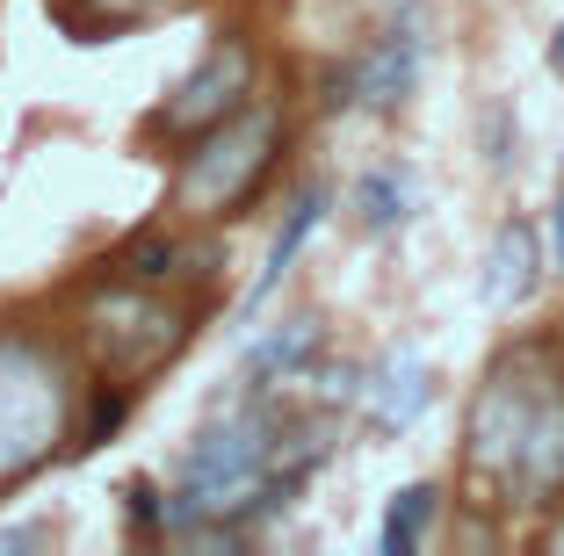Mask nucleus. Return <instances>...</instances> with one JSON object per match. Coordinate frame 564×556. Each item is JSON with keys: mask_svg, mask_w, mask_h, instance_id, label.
<instances>
[{"mask_svg": "<svg viewBox=\"0 0 564 556\" xmlns=\"http://www.w3.org/2000/svg\"><path fill=\"white\" fill-rule=\"evenodd\" d=\"M464 462L499 491V506L543 513L564 499V340H529L485 369Z\"/></svg>", "mask_w": 564, "mask_h": 556, "instance_id": "obj_1", "label": "nucleus"}, {"mask_svg": "<svg viewBox=\"0 0 564 556\" xmlns=\"http://www.w3.org/2000/svg\"><path fill=\"white\" fill-rule=\"evenodd\" d=\"M87 383L73 377L66 347L30 326H0V491L36 477L73 434V405Z\"/></svg>", "mask_w": 564, "mask_h": 556, "instance_id": "obj_2", "label": "nucleus"}, {"mask_svg": "<svg viewBox=\"0 0 564 556\" xmlns=\"http://www.w3.org/2000/svg\"><path fill=\"white\" fill-rule=\"evenodd\" d=\"M282 138H290V123H282L275 101H247V109H232L217 131L188 138L182 145V174H174V210L203 217V225H217V217H247L253 196L268 188V174H275Z\"/></svg>", "mask_w": 564, "mask_h": 556, "instance_id": "obj_3", "label": "nucleus"}, {"mask_svg": "<svg viewBox=\"0 0 564 556\" xmlns=\"http://www.w3.org/2000/svg\"><path fill=\"white\" fill-rule=\"evenodd\" d=\"M188 332H196V312L188 304H166L160 282L123 275L80 304V347L95 355L101 377H117V383H138L160 361H174L188 347Z\"/></svg>", "mask_w": 564, "mask_h": 556, "instance_id": "obj_4", "label": "nucleus"}, {"mask_svg": "<svg viewBox=\"0 0 564 556\" xmlns=\"http://www.w3.org/2000/svg\"><path fill=\"white\" fill-rule=\"evenodd\" d=\"M253 101V44L239 30H225L210 51H203L196 66L182 73V87L152 109V138H166V145H188V138L217 131L232 109H247Z\"/></svg>", "mask_w": 564, "mask_h": 556, "instance_id": "obj_5", "label": "nucleus"}, {"mask_svg": "<svg viewBox=\"0 0 564 556\" xmlns=\"http://www.w3.org/2000/svg\"><path fill=\"white\" fill-rule=\"evenodd\" d=\"M420 51H427V36H420L413 15H399L391 30L377 36V44L355 58V109H377V116H399L405 95L420 87Z\"/></svg>", "mask_w": 564, "mask_h": 556, "instance_id": "obj_6", "label": "nucleus"}, {"mask_svg": "<svg viewBox=\"0 0 564 556\" xmlns=\"http://www.w3.org/2000/svg\"><path fill=\"white\" fill-rule=\"evenodd\" d=\"M535 282H543V231L529 217H507L492 231V253H485V304L514 312V304L535 296Z\"/></svg>", "mask_w": 564, "mask_h": 556, "instance_id": "obj_7", "label": "nucleus"}, {"mask_svg": "<svg viewBox=\"0 0 564 556\" xmlns=\"http://www.w3.org/2000/svg\"><path fill=\"white\" fill-rule=\"evenodd\" d=\"M318 347H326V326H318L312 312H304V318H282L268 340L247 347V361H239V383H247V391H282V383L312 377Z\"/></svg>", "mask_w": 564, "mask_h": 556, "instance_id": "obj_8", "label": "nucleus"}, {"mask_svg": "<svg viewBox=\"0 0 564 556\" xmlns=\"http://www.w3.org/2000/svg\"><path fill=\"white\" fill-rule=\"evenodd\" d=\"M362 405H369V426H377V434H405V426L434 405V369L413 355V347L391 355V361H377V369H369Z\"/></svg>", "mask_w": 564, "mask_h": 556, "instance_id": "obj_9", "label": "nucleus"}, {"mask_svg": "<svg viewBox=\"0 0 564 556\" xmlns=\"http://www.w3.org/2000/svg\"><path fill=\"white\" fill-rule=\"evenodd\" d=\"M196 0H51V15L73 44H101V36H131L145 22H166V15H188Z\"/></svg>", "mask_w": 564, "mask_h": 556, "instance_id": "obj_10", "label": "nucleus"}, {"mask_svg": "<svg viewBox=\"0 0 564 556\" xmlns=\"http://www.w3.org/2000/svg\"><path fill=\"white\" fill-rule=\"evenodd\" d=\"M318 217H326V181H312V188H297V203H290V217H282V231L268 239V268H261V282L247 290V312H261L268 296H275V282L290 275V261L304 253V239L318 231Z\"/></svg>", "mask_w": 564, "mask_h": 556, "instance_id": "obj_11", "label": "nucleus"}, {"mask_svg": "<svg viewBox=\"0 0 564 556\" xmlns=\"http://www.w3.org/2000/svg\"><path fill=\"white\" fill-rule=\"evenodd\" d=\"M355 210H362L369 231H405V217H413V174L405 166H369L355 181Z\"/></svg>", "mask_w": 564, "mask_h": 556, "instance_id": "obj_12", "label": "nucleus"}, {"mask_svg": "<svg viewBox=\"0 0 564 556\" xmlns=\"http://www.w3.org/2000/svg\"><path fill=\"white\" fill-rule=\"evenodd\" d=\"M434 513H442V491L434 484H405L391 506H383V556H413L427 542Z\"/></svg>", "mask_w": 564, "mask_h": 556, "instance_id": "obj_13", "label": "nucleus"}, {"mask_svg": "<svg viewBox=\"0 0 564 556\" xmlns=\"http://www.w3.org/2000/svg\"><path fill=\"white\" fill-rule=\"evenodd\" d=\"M131 397H138V383H117V377L87 383V419L73 426V448H101L109 441V434L131 419Z\"/></svg>", "mask_w": 564, "mask_h": 556, "instance_id": "obj_14", "label": "nucleus"}, {"mask_svg": "<svg viewBox=\"0 0 564 556\" xmlns=\"http://www.w3.org/2000/svg\"><path fill=\"white\" fill-rule=\"evenodd\" d=\"M182 261H188V246L174 239V231H166V225L138 231V239H131V246H123V253H117V268H123V275H131V282H166V275H182Z\"/></svg>", "mask_w": 564, "mask_h": 556, "instance_id": "obj_15", "label": "nucleus"}, {"mask_svg": "<svg viewBox=\"0 0 564 556\" xmlns=\"http://www.w3.org/2000/svg\"><path fill=\"white\" fill-rule=\"evenodd\" d=\"M312 383H318V412H348V405H362V391H369V369L362 361H312Z\"/></svg>", "mask_w": 564, "mask_h": 556, "instance_id": "obj_16", "label": "nucleus"}, {"mask_svg": "<svg viewBox=\"0 0 564 556\" xmlns=\"http://www.w3.org/2000/svg\"><path fill=\"white\" fill-rule=\"evenodd\" d=\"M123 506H131V527H138V535H166V491L152 484V477H131Z\"/></svg>", "mask_w": 564, "mask_h": 556, "instance_id": "obj_17", "label": "nucleus"}, {"mask_svg": "<svg viewBox=\"0 0 564 556\" xmlns=\"http://www.w3.org/2000/svg\"><path fill=\"white\" fill-rule=\"evenodd\" d=\"M507 123H514L507 109H492V116H485V160H492L499 174H507V160H514V152H507Z\"/></svg>", "mask_w": 564, "mask_h": 556, "instance_id": "obj_18", "label": "nucleus"}, {"mask_svg": "<svg viewBox=\"0 0 564 556\" xmlns=\"http://www.w3.org/2000/svg\"><path fill=\"white\" fill-rule=\"evenodd\" d=\"M51 527H0V549H44Z\"/></svg>", "mask_w": 564, "mask_h": 556, "instance_id": "obj_19", "label": "nucleus"}, {"mask_svg": "<svg viewBox=\"0 0 564 556\" xmlns=\"http://www.w3.org/2000/svg\"><path fill=\"white\" fill-rule=\"evenodd\" d=\"M550 253H557V268H564V196H557V210H550Z\"/></svg>", "mask_w": 564, "mask_h": 556, "instance_id": "obj_20", "label": "nucleus"}, {"mask_svg": "<svg viewBox=\"0 0 564 556\" xmlns=\"http://www.w3.org/2000/svg\"><path fill=\"white\" fill-rule=\"evenodd\" d=\"M550 73L564 80V22H557V36H550Z\"/></svg>", "mask_w": 564, "mask_h": 556, "instance_id": "obj_21", "label": "nucleus"}, {"mask_svg": "<svg viewBox=\"0 0 564 556\" xmlns=\"http://www.w3.org/2000/svg\"><path fill=\"white\" fill-rule=\"evenodd\" d=\"M543 549H564V521H557V527H543Z\"/></svg>", "mask_w": 564, "mask_h": 556, "instance_id": "obj_22", "label": "nucleus"}, {"mask_svg": "<svg viewBox=\"0 0 564 556\" xmlns=\"http://www.w3.org/2000/svg\"><path fill=\"white\" fill-rule=\"evenodd\" d=\"M391 8H399V0H391Z\"/></svg>", "mask_w": 564, "mask_h": 556, "instance_id": "obj_23", "label": "nucleus"}]
</instances>
